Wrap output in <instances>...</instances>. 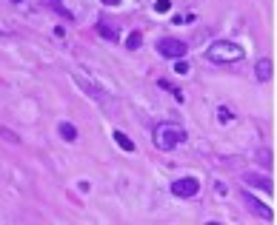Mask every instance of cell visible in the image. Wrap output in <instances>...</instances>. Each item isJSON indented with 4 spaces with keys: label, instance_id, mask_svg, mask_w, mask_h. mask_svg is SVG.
<instances>
[{
    "label": "cell",
    "instance_id": "obj_5",
    "mask_svg": "<svg viewBox=\"0 0 277 225\" xmlns=\"http://www.w3.org/2000/svg\"><path fill=\"white\" fill-rule=\"evenodd\" d=\"M243 200H246V205H249L252 211H257V214H260L263 220H272V217H275V211H272V208H266V205H263L260 200H254V197H252L249 191L243 194Z\"/></svg>",
    "mask_w": 277,
    "mask_h": 225
},
{
    "label": "cell",
    "instance_id": "obj_10",
    "mask_svg": "<svg viewBox=\"0 0 277 225\" xmlns=\"http://www.w3.org/2000/svg\"><path fill=\"white\" fill-rule=\"evenodd\" d=\"M112 137H114V143L120 145L123 151H134V143L129 140V134H123V131H114Z\"/></svg>",
    "mask_w": 277,
    "mask_h": 225
},
{
    "label": "cell",
    "instance_id": "obj_1",
    "mask_svg": "<svg viewBox=\"0 0 277 225\" xmlns=\"http://www.w3.org/2000/svg\"><path fill=\"white\" fill-rule=\"evenodd\" d=\"M183 140H186V129L177 126V123H160V126L154 129V145H157L160 151H172V148H177Z\"/></svg>",
    "mask_w": 277,
    "mask_h": 225
},
{
    "label": "cell",
    "instance_id": "obj_6",
    "mask_svg": "<svg viewBox=\"0 0 277 225\" xmlns=\"http://www.w3.org/2000/svg\"><path fill=\"white\" fill-rule=\"evenodd\" d=\"M98 34L100 37H106V40H112V43L120 40V29H117L114 23H106V20H100L98 23Z\"/></svg>",
    "mask_w": 277,
    "mask_h": 225
},
{
    "label": "cell",
    "instance_id": "obj_17",
    "mask_svg": "<svg viewBox=\"0 0 277 225\" xmlns=\"http://www.w3.org/2000/svg\"><path fill=\"white\" fill-rule=\"evenodd\" d=\"M15 3H20V0H15Z\"/></svg>",
    "mask_w": 277,
    "mask_h": 225
},
{
    "label": "cell",
    "instance_id": "obj_15",
    "mask_svg": "<svg viewBox=\"0 0 277 225\" xmlns=\"http://www.w3.org/2000/svg\"><path fill=\"white\" fill-rule=\"evenodd\" d=\"M217 120H220V123H228V120H231V112H228L226 106H220V109H217Z\"/></svg>",
    "mask_w": 277,
    "mask_h": 225
},
{
    "label": "cell",
    "instance_id": "obj_14",
    "mask_svg": "<svg viewBox=\"0 0 277 225\" xmlns=\"http://www.w3.org/2000/svg\"><path fill=\"white\" fill-rule=\"evenodd\" d=\"M175 74H189V63H186L183 57H180L177 63H175Z\"/></svg>",
    "mask_w": 277,
    "mask_h": 225
},
{
    "label": "cell",
    "instance_id": "obj_3",
    "mask_svg": "<svg viewBox=\"0 0 277 225\" xmlns=\"http://www.w3.org/2000/svg\"><path fill=\"white\" fill-rule=\"evenodd\" d=\"M157 51H160V57L180 60V57H186L189 46H186L183 40H177V37H160V40H157Z\"/></svg>",
    "mask_w": 277,
    "mask_h": 225
},
{
    "label": "cell",
    "instance_id": "obj_2",
    "mask_svg": "<svg viewBox=\"0 0 277 225\" xmlns=\"http://www.w3.org/2000/svg\"><path fill=\"white\" fill-rule=\"evenodd\" d=\"M206 57L212 63H237V60H243V48L237 43H231V40H217V43L209 46Z\"/></svg>",
    "mask_w": 277,
    "mask_h": 225
},
{
    "label": "cell",
    "instance_id": "obj_13",
    "mask_svg": "<svg viewBox=\"0 0 277 225\" xmlns=\"http://www.w3.org/2000/svg\"><path fill=\"white\" fill-rule=\"evenodd\" d=\"M169 9H172V0H157L154 3V12H160V15H166Z\"/></svg>",
    "mask_w": 277,
    "mask_h": 225
},
{
    "label": "cell",
    "instance_id": "obj_7",
    "mask_svg": "<svg viewBox=\"0 0 277 225\" xmlns=\"http://www.w3.org/2000/svg\"><path fill=\"white\" fill-rule=\"evenodd\" d=\"M43 9H51V12H57V15L63 17V20H69V23L75 20V15H72V12L66 9L63 3H60V0H43Z\"/></svg>",
    "mask_w": 277,
    "mask_h": 225
},
{
    "label": "cell",
    "instance_id": "obj_4",
    "mask_svg": "<svg viewBox=\"0 0 277 225\" xmlns=\"http://www.w3.org/2000/svg\"><path fill=\"white\" fill-rule=\"evenodd\" d=\"M200 191V182H197V177H180V180H175L172 182V194L175 197H195V194Z\"/></svg>",
    "mask_w": 277,
    "mask_h": 225
},
{
    "label": "cell",
    "instance_id": "obj_12",
    "mask_svg": "<svg viewBox=\"0 0 277 225\" xmlns=\"http://www.w3.org/2000/svg\"><path fill=\"white\" fill-rule=\"evenodd\" d=\"M140 43H143V34L140 32H131L129 37H126V46L129 48H140Z\"/></svg>",
    "mask_w": 277,
    "mask_h": 225
},
{
    "label": "cell",
    "instance_id": "obj_11",
    "mask_svg": "<svg viewBox=\"0 0 277 225\" xmlns=\"http://www.w3.org/2000/svg\"><path fill=\"white\" fill-rule=\"evenodd\" d=\"M269 77H272V63H269V60H260V63H257V80H269Z\"/></svg>",
    "mask_w": 277,
    "mask_h": 225
},
{
    "label": "cell",
    "instance_id": "obj_16",
    "mask_svg": "<svg viewBox=\"0 0 277 225\" xmlns=\"http://www.w3.org/2000/svg\"><path fill=\"white\" fill-rule=\"evenodd\" d=\"M106 6H120V0H103Z\"/></svg>",
    "mask_w": 277,
    "mask_h": 225
},
{
    "label": "cell",
    "instance_id": "obj_8",
    "mask_svg": "<svg viewBox=\"0 0 277 225\" xmlns=\"http://www.w3.org/2000/svg\"><path fill=\"white\" fill-rule=\"evenodd\" d=\"M246 182H249V185H254V188H260V191H266V194L275 191V188L269 185V180H266V177H257V174H249V177H246Z\"/></svg>",
    "mask_w": 277,
    "mask_h": 225
},
{
    "label": "cell",
    "instance_id": "obj_9",
    "mask_svg": "<svg viewBox=\"0 0 277 225\" xmlns=\"http://www.w3.org/2000/svg\"><path fill=\"white\" fill-rule=\"evenodd\" d=\"M57 131H60V137H63V140H69V143H75V140H77V129H75L72 123H60V126H57Z\"/></svg>",
    "mask_w": 277,
    "mask_h": 225
}]
</instances>
